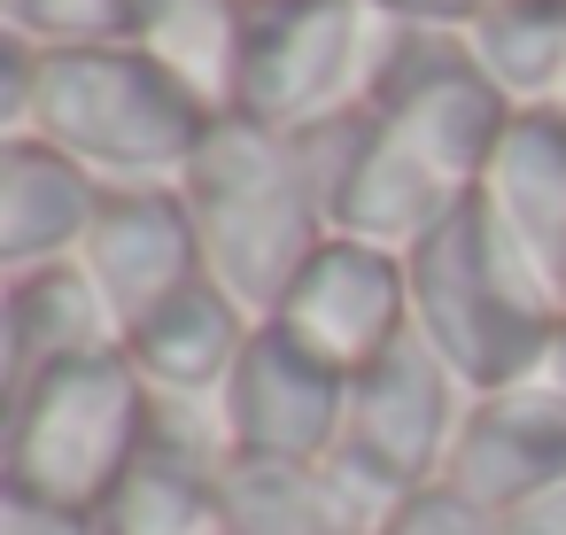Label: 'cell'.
Returning a JSON list of instances; mask_svg holds the SVG:
<instances>
[{
    "label": "cell",
    "instance_id": "obj_1",
    "mask_svg": "<svg viewBox=\"0 0 566 535\" xmlns=\"http://www.w3.org/2000/svg\"><path fill=\"white\" fill-rule=\"evenodd\" d=\"M179 202L195 218L202 272L256 326L280 311V295L295 287V272L326 241V202H318L303 148L272 125H249V117H218L202 133V148L179 179Z\"/></svg>",
    "mask_w": 566,
    "mask_h": 535
},
{
    "label": "cell",
    "instance_id": "obj_2",
    "mask_svg": "<svg viewBox=\"0 0 566 535\" xmlns=\"http://www.w3.org/2000/svg\"><path fill=\"white\" fill-rule=\"evenodd\" d=\"M218 117L148 48H40L32 140L94 187H179Z\"/></svg>",
    "mask_w": 566,
    "mask_h": 535
},
{
    "label": "cell",
    "instance_id": "obj_3",
    "mask_svg": "<svg viewBox=\"0 0 566 535\" xmlns=\"http://www.w3.org/2000/svg\"><path fill=\"white\" fill-rule=\"evenodd\" d=\"M403 280H411V334L465 380V396H489V388H512L543 365V342L551 326L566 318L558 303H543L512 256L489 241L481 210H450L411 256H403Z\"/></svg>",
    "mask_w": 566,
    "mask_h": 535
},
{
    "label": "cell",
    "instance_id": "obj_4",
    "mask_svg": "<svg viewBox=\"0 0 566 535\" xmlns=\"http://www.w3.org/2000/svg\"><path fill=\"white\" fill-rule=\"evenodd\" d=\"M148 434H156V396L133 373V357L125 349L71 357L24 388L9 434H0V481L63 512H102L125 465L148 450Z\"/></svg>",
    "mask_w": 566,
    "mask_h": 535
},
{
    "label": "cell",
    "instance_id": "obj_5",
    "mask_svg": "<svg viewBox=\"0 0 566 535\" xmlns=\"http://www.w3.org/2000/svg\"><path fill=\"white\" fill-rule=\"evenodd\" d=\"M396 32L403 24H388L373 0H264L241 24V78L226 117L303 140L373 102Z\"/></svg>",
    "mask_w": 566,
    "mask_h": 535
},
{
    "label": "cell",
    "instance_id": "obj_6",
    "mask_svg": "<svg viewBox=\"0 0 566 535\" xmlns=\"http://www.w3.org/2000/svg\"><path fill=\"white\" fill-rule=\"evenodd\" d=\"M465 380L419 342L403 334L388 357H373L357 380H349V419H342V465L380 496H411L427 481H442V458L458 442V419H465Z\"/></svg>",
    "mask_w": 566,
    "mask_h": 535
},
{
    "label": "cell",
    "instance_id": "obj_7",
    "mask_svg": "<svg viewBox=\"0 0 566 535\" xmlns=\"http://www.w3.org/2000/svg\"><path fill=\"white\" fill-rule=\"evenodd\" d=\"M365 109H373L411 156H427L450 187H465V195L481 187V171H489L504 125L520 117V109L481 78L465 32H411V24L396 32L388 71H380V86H373Z\"/></svg>",
    "mask_w": 566,
    "mask_h": 535
},
{
    "label": "cell",
    "instance_id": "obj_8",
    "mask_svg": "<svg viewBox=\"0 0 566 535\" xmlns=\"http://www.w3.org/2000/svg\"><path fill=\"white\" fill-rule=\"evenodd\" d=\"M311 179H318V202H326V233L342 241H373V249H396L411 256L450 210H465L473 195L450 187L427 156H411L373 109H349L318 133L295 140Z\"/></svg>",
    "mask_w": 566,
    "mask_h": 535
},
{
    "label": "cell",
    "instance_id": "obj_9",
    "mask_svg": "<svg viewBox=\"0 0 566 535\" xmlns=\"http://www.w3.org/2000/svg\"><path fill=\"white\" fill-rule=\"evenodd\" d=\"M287 342H303L318 365H334L342 380H357L373 357H388L411 334V280L396 249L373 241H342L326 233L318 256L295 272V287L280 295V311L264 318Z\"/></svg>",
    "mask_w": 566,
    "mask_h": 535
},
{
    "label": "cell",
    "instance_id": "obj_10",
    "mask_svg": "<svg viewBox=\"0 0 566 535\" xmlns=\"http://www.w3.org/2000/svg\"><path fill=\"white\" fill-rule=\"evenodd\" d=\"M218 434L226 458H287V465H318L342 450V419H349V380L334 365H318L303 342H287L280 326H256L233 380L218 388Z\"/></svg>",
    "mask_w": 566,
    "mask_h": 535
},
{
    "label": "cell",
    "instance_id": "obj_11",
    "mask_svg": "<svg viewBox=\"0 0 566 535\" xmlns=\"http://www.w3.org/2000/svg\"><path fill=\"white\" fill-rule=\"evenodd\" d=\"M473 210L489 241L512 256V272L566 311V117L520 109L473 187Z\"/></svg>",
    "mask_w": 566,
    "mask_h": 535
},
{
    "label": "cell",
    "instance_id": "obj_12",
    "mask_svg": "<svg viewBox=\"0 0 566 535\" xmlns=\"http://www.w3.org/2000/svg\"><path fill=\"white\" fill-rule=\"evenodd\" d=\"M78 272L102 287L117 334H133L187 280H202V249H195V218L179 187H102L94 225L78 241Z\"/></svg>",
    "mask_w": 566,
    "mask_h": 535
},
{
    "label": "cell",
    "instance_id": "obj_13",
    "mask_svg": "<svg viewBox=\"0 0 566 535\" xmlns=\"http://www.w3.org/2000/svg\"><path fill=\"white\" fill-rule=\"evenodd\" d=\"M442 481L465 504H481L489 520L558 489L566 481V403L543 380H512V388L473 396L458 419V442L442 458Z\"/></svg>",
    "mask_w": 566,
    "mask_h": 535
},
{
    "label": "cell",
    "instance_id": "obj_14",
    "mask_svg": "<svg viewBox=\"0 0 566 535\" xmlns=\"http://www.w3.org/2000/svg\"><path fill=\"white\" fill-rule=\"evenodd\" d=\"M102 535H226V434H187L171 403H156L148 450L125 465L109 504L94 512Z\"/></svg>",
    "mask_w": 566,
    "mask_h": 535
},
{
    "label": "cell",
    "instance_id": "obj_15",
    "mask_svg": "<svg viewBox=\"0 0 566 535\" xmlns=\"http://www.w3.org/2000/svg\"><path fill=\"white\" fill-rule=\"evenodd\" d=\"M249 334H256V318L202 272L125 334V357H133V373L148 380L156 403H218V388L233 380Z\"/></svg>",
    "mask_w": 566,
    "mask_h": 535
},
{
    "label": "cell",
    "instance_id": "obj_16",
    "mask_svg": "<svg viewBox=\"0 0 566 535\" xmlns=\"http://www.w3.org/2000/svg\"><path fill=\"white\" fill-rule=\"evenodd\" d=\"M380 512L388 504L342 458H226V535H373Z\"/></svg>",
    "mask_w": 566,
    "mask_h": 535
},
{
    "label": "cell",
    "instance_id": "obj_17",
    "mask_svg": "<svg viewBox=\"0 0 566 535\" xmlns=\"http://www.w3.org/2000/svg\"><path fill=\"white\" fill-rule=\"evenodd\" d=\"M94 202H102V187L78 164H63L48 140H32V133L0 140V280L78 256Z\"/></svg>",
    "mask_w": 566,
    "mask_h": 535
},
{
    "label": "cell",
    "instance_id": "obj_18",
    "mask_svg": "<svg viewBox=\"0 0 566 535\" xmlns=\"http://www.w3.org/2000/svg\"><path fill=\"white\" fill-rule=\"evenodd\" d=\"M9 326H17V342H24L32 380H40V373H55V365H71V357L125 349V334H117V318H109L102 287L78 272V256L40 264V272H24V280H9Z\"/></svg>",
    "mask_w": 566,
    "mask_h": 535
},
{
    "label": "cell",
    "instance_id": "obj_19",
    "mask_svg": "<svg viewBox=\"0 0 566 535\" xmlns=\"http://www.w3.org/2000/svg\"><path fill=\"white\" fill-rule=\"evenodd\" d=\"M241 24H249L241 0H156L140 48H148L210 117H226V109H233V78H241Z\"/></svg>",
    "mask_w": 566,
    "mask_h": 535
},
{
    "label": "cell",
    "instance_id": "obj_20",
    "mask_svg": "<svg viewBox=\"0 0 566 535\" xmlns=\"http://www.w3.org/2000/svg\"><path fill=\"white\" fill-rule=\"evenodd\" d=\"M481 78L512 102V109H551L558 78H566V9L543 0H496V9L465 32Z\"/></svg>",
    "mask_w": 566,
    "mask_h": 535
},
{
    "label": "cell",
    "instance_id": "obj_21",
    "mask_svg": "<svg viewBox=\"0 0 566 535\" xmlns=\"http://www.w3.org/2000/svg\"><path fill=\"white\" fill-rule=\"evenodd\" d=\"M156 0H0V24L32 48H140Z\"/></svg>",
    "mask_w": 566,
    "mask_h": 535
},
{
    "label": "cell",
    "instance_id": "obj_22",
    "mask_svg": "<svg viewBox=\"0 0 566 535\" xmlns=\"http://www.w3.org/2000/svg\"><path fill=\"white\" fill-rule=\"evenodd\" d=\"M373 535H496V520H489L481 504H465L450 481H427V489L396 496Z\"/></svg>",
    "mask_w": 566,
    "mask_h": 535
},
{
    "label": "cell",
    "instance_id": "obj_23",
    "mask_svg": "<svg viewBox=\"0 0 566 535\" xmlns=\"http://www.w3.org/2000/svg\"><path fill=\"white\" fill-rule=\"evenodd\" d=\"M32 94H40V48L0 24V140L32 133Z\"/></svg>",
    "mask_w": 566,
    "mask_h": 535
},
{
    "label": "cell",
    "instance_id": "obj_24",
    "mask_svg": "<svg viewBox=\"0 0 566 535\" xmlns=\"http://www.w3.org/2000/svg\"><path fill=\"white\" fill-rule=\"evenodd\" d=\"M0 535H102V527H94V512H63L48 496H24L0 481Z\"/></svg>",
    "mask_w": 566,
    "mask_h": 535
},
{
    "label": "cell",
    "instance_id": "obj_25",
    "mask_svg": "<svg viewBox=\"0 0 566 535\" xmlns=\"http://www.w3.org/2000/svg\"><path fill=\"white\" fill-rule=\"evenodd\" d=\"M388 24H411V32H473L496 0H373Z\"/></svg>",
    "mask_w": 566,
    "mask_h": 535
},
{
    "label": "cell",
    "instance_id": "obj_26",
    "mask_svg": "<svg viewBox=\"0 0 566 535\" xmlns=\"http://www.w3.org/2000/svg\"><path fill=\"white\" fill-rule=\"evenodd\" d=\"M24 388H32V365H24V342H17V326H9V280H0V434H9Z\"/></svg>",
    "mask_w": 566,
    "mask_h": 535
},
{
    "label": "cell",
    "instance_id": "obj_27",
    "mask_svg": "<svg viewBox=\"0 0 566 535\" xmlns=\"http://www.w3.org/2000/svg\"><path fill=\"white\" fill-rule=\"evenodd\" d=\"M496 535H566V481H558V489H543V496H527L520 512H504V520H496Z\"/></svg>",
    "mask_w": 566,
    "mask_h": 535
},
{
    "label": "cell",
    "instance_id": "obj_28",
    "mask_svg": "<svg viewBox=\"0 0 566 535\" xmlns=\"http://www.w3.org/2000/svg\"><path fill=\"white\" fill-rule=\"evenodd\" d=\"M527 380H543V388H551V396L566 403V318L551 326V342H543V365H535Z\"/></svg>",
    "mask_w": 566,
    "mask_h": 535
},
{
    "label": "cell",
    "instance_id": "obj_29",
    "mask_svg": "<svg viewBox=\"0 0 566 535\" xmlns=\"http://www.w3.org/2000/svg\"><path fill=\"white\" fill-rule=\"evenodd\" d=\"M551 109H558V117H566V78H558V94H551Z\"/></svg>",
    "mask_w": 566,
    "mask_h": 535
},
{
    "label": "cell",
    "instance_id": "obj_30",
    "mask_svg": "<svg viewBox=\"0 0 566 535\" xmlns=\"http://www.w3.org/2000/svg\"><path fill=\"white\" fill-rule=\"evenodd\" d=\"M543 9H566V0H543Z\"/></svg>",
    "mask_w": 566,
    "mask_h": 535
},
{
    "label": "cell",
    "instance_id": "obj_31",
    "mask_svg": "<svg viewBox=\"0 0 566 535\" xmlns=\"http://www.w3.org/2000/svg\"><path fill=\"white\" fill-rule=\"evenodd\" d=\"M241 9H264V0H241Z\"/></svg>",
    "mask_w": 566,
    "mask_h": 535
}]
</instances>
